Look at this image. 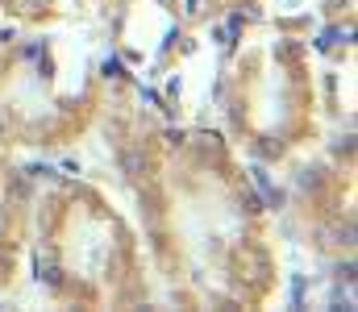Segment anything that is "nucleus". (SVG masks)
I'll use <instances>...</instances> for the list:
<instances>
[{
    "label": "nucleus",
    "mask_w": 358,
    "mask_h": 312,
    "mask_svg": "<svg viewBox=\"0 0 358 312\" xmlns=\"http://www.w3.org/2000/svg\"><path fill=\"white\" fill-rule=\"evenodd\" d=\"M304 296H308V279L296 275V279H292V309H304Z\"/></svg>",
    "instance_id": "nucleus-16"
},
{
    "label": "nucleus",
    "mask_w": 358,
    "mask_h": 312,
    "mask_svg": "<svg viewBox=\"0 0 358 312\" xmlns=\"http://www.w3.org/2000/svg\"><path fill=\"white\" fill-rule=\"evenodd\" d=\"M179 42H183V25H171V29H167V42H163V54H167L171 46H179Z\"/></svg>",
    "instance_id": "nucleus-19"
},
{
    "label": "nucleus",
    "mask_w": 358,
    "mask_h": 312,
    "mask_svg": "<svg viewBox=\"0 0 358 312\" xmlns=\"http://www.w3.org/2000/svg\"><path fill=\"white\" fill-rule=\"evenodd\" d=\"M283 150H287V146H283V142H279V138H259V146H255V154H259V158H279V154H283Z\"/></svg>",
    "instance_id": "nucleus-12"
},
{
    "label": "nucleus",
    "mask_w": 358,
    "mask_h": 312,
    "mask_svg": "<svg viewBox=\"0 0 358 312\" xmlns=\"http://www.w3.org/2000/svg\"><path fill=\"white\" fill-rule=\"evenodd\" d=\"M213 42H217V46H225V50L234 46V38H229V29H225V25H213Z\"/></svg>",
    "instance_id": "nucleus-20"
},
{
    "label": "nucleus",
    "mask_w": 358,
    "mask_h": 312,
    "mask_svg": "<svg viewBox=\"0 0 358 312\" xmlns=\"http://www.w3.org/2000/svg\"><path fill=\"white\" fill-rule=\"evenodd\" d=\"M334 154L350 163V158H355V133H346V138H338V142H334Z\"/></svg>",
    "instance_id": "nucleus-17"
},
{
    "label": "nucleus",
    "mask_w": 358,
    "mask_h": 312,
    "mask_svg": "<svg viewBox=\"0 0 358 312\" xmlns=\"http://www.w3.org/2000/svg\"><path fill=\"white\" fill-rule=\"evenodd\" d=\"M238 205H242L246 216H259V212H263V196H259V192H250V188H242V192H238Z\"/></svg>",
    "instance_id": "nucleus-11"
},
{
    "label": "nucleus",
    "mask_w": 358,
    "mask_h": 312,
    "mask_svg": "<svg viewBox=\"0 0 358 312\" xmlns=\"http://www.w3.org/2000/svg\"><path fill=\"white\" fill-rule=\"evenodd\" d=\"M338 42H355V25H325L317 38H313V50H321V54H329V50H338Z\"/></svg>",
    "instance_id": "nucleus-8"
},
{
    "label": "nucleus",
    "mask_w": 358,
    "mask_h": 312,
    "mask_svg": "<svg viewBox=\"0 0 358 312\" xmlns=\"http://www.w3.org/2000/svg\"><path fill=\"white\" fill-rule=\"evenodd\" d=\"M334 279H338V283H355V258H350V250H346V258L334 267Z\"/></svg>",
    "instance_id": "nucleus-14"
},
{
    "label": "nucleus",
    "mask_w": 358,
    "mask_h": 312,
    "mask_svg": "<svg viewBox=\"0 0 358 312\" xmlns=\"http://www.w3.org/2000/svg\"><path fill=\"white\" fill-rule=\"evenodd\" d=\"M163 142H167L171 150H183V146H187V129H179V125H167V129H163Z\"/></svg>",
    "instance_id": "nucleus-15"
},
{
    "label": "nucleus",
    "mask_w": 358,
    "mask_h": 312,
    "mask_svg": "<svg viewBox=\"0 0 358 312\" xmlns=\"http://www.w3.org/2000/svg\"><path fill=\"white\" fill-rule=\"evenodd\" d=\"M313 237H317V246H325V250H355V216H346V221H321V225H313Z\"/></svg>",
    "instance_id": "nucleus-2"
},
{
    "label": "nucleus",
    "mask_w": 358,
    "mask_h": 312,
    "mask_svg": "<svg viewBox=\"0 0 358 312\" xmlns=\"http://www.w3.org/2000/svg\"><path fill=\"white\" fill-rule=\"evenodd\" d=\"M17 42V29L13 25H0V46H13Z\"/></svg>",
    "instance_id": "nucleus-23"
},
{
    "label": "nucleus",
    "mask_w": 358,
    "mask_h": 312,
    "mask_svg": "<svg viewBox=\"0 0 358 312\" xmlns=\"http://www.w3.org/2000/svg\"><path fill=\"white\" fill-rule=\"evenodd\" d=\"M117 167H121V175L125 179H142L146 171H150V154L142 150V142H134V146H121V154H117Z\"/></svg>",
    "instance_id": "nucleus-4"
},
{
    "label": "nucleus",
    "mask_w": 358,
    "mask_h": 312,
    "mask_svg": "<svg viewBox=\"0 0 358 312\" xmlns=\"http://www.w3.org/2000/svg\"><path fill=\"white\" fill-rule=\"evenodd\" d=\"M300 54H304V42H300V38H279V42H275V59H287V63H292V59H300Z\"/></svg>",
    "instance_id": "nucleus-10"
},
{
    "label": "nucleus",
    "mask_w": 358,
    "mask_h": 312,
    "mask_svg": "<svg viewBox=\"0 0 358 312\" xmlns=\"http://www.w3.org/2000/svg\"><path fill=\"white\" fill-rule=\"evenodd\" d=\"M34 279H38V288L55 292V296H63V292L71 288L67 271L55 262V254H50V250H38V254H34Z\"/></svg>",
    "instance_id": "nucleus-1"
},
{
    "label": "nucleus",
    "mask_w": 358,
    "mask_h": 312,
    "mask_svg": "<svg viewBox=\"0 0 358 312\" xmlns=\"http://www.w3.org/2000/svg\"><path fill=\"white\" fill-rule=\"evenodd\" d=\"M183 150H192V158H196L200 167H208V163H213V167H221V163H225V142H221V138H213V133H196Z\"/></svg>",
    "instance_id": "nucleus-3"
},
{
    "label": "nucleus",
    "mask_w": 358,
    "mask_h": 312,
    "mask_svg": "<svg viewBox=\"0 0 358 312\" xmlns=\"http://www.w3.org/2000/svg\"><path fill=\"white\" fill-rule=\"evenodd\" d=\"M0 129H4V121H0Z\"/></svg>",
    "instance_id": "nucleus-24"
},
{
    "label": "nucleus",
    "mask_w": 358,
    "mask_h": 312,
    "mask_svg": "<svg viewBox=\"0 0 358 312\" xmlns=\"http://www.w3.org/2000/svg\"><path fill=\"white\" fill-rule=\"evenodd\" d=\"M329 184H334V175H329L321 163H308V167H300V171H296V188H300L304 196H313V200H317Z\"/></svg>",
    "instance_id": "nucleus-5"
},
{
    "label": "nucleus",
    "mask_w": 358,
    "mask_h": 312,
    "mask_svg": "<svg viewBox=\"0 0 358 312\" xmlns=\"http://www.w3.org/2000/svg\"><path fill=\"white\" fill-rule=\"evenodd\" d=\"M250 179H255V188H259L263 205L279 212V208H283V188H279V184L271 179V171H267V167H255V171H250Z\"/></svg>",
    "instance_id": "nucleus-7"
},
{
    "label": "nucleus",
    "mask_w": 358,
    "mask_h": 312,
    "mask_svg": "<svg viewBox=\"0 0 358 312\" xmlns=\"http://www.w3.org/2000/svg\"><path fill=\"white\" fill-rule=\"evenodd\" d=\"M204 4H208V0H183V17H187V21H196V17L204 13Z\"/></svg>",
    "instance_id": "nucleus-18"
},
{
    "label": "nucleus",
    "mask_w": 358,
    "mask_h": 312,
    "mask_svg": "<svg viewBox=\"0 0 358 312\" xmlns=\"http://www.w3.org/2000/svg\"><path fill=\"white\" fill-rule=\"evenodd\" d=\"M4 196H8V205H29L34 200V179L25 171H8L4 175Z\"/></svg>",
    "instance_id": "nucleus-6"
},
{
    "label": "nucleus",
    "mask_w": 358,
    "mask_h": 312,
    "mask_svg": "<svg viewBox=\"0 0 358 312\" xmlns=\"http://www.w3.org/2000/svg\"><path fill=\"white\" fill-rule=\"evenodd\" d=\"M100 80H104V84H121V80H129V67H125V59H121L117 50L104 54V63H100Z\"/></svg>",
    "instance_id": "nucleus-9"
},
{
    "label": "nucleus",
    "mask_w": 358,
    "mask_h": 312,
    "mask_svg": "<svg viewBox=\"0 0 358 312\" xmlns=\"http://www.w3.org/2000/svg\"><path fill=\"white\" fill-rule=\"evenodd\" d=\"M46 54V42H29V46H21V59H42Z\"/></svg>",
    "instance_id": "nucleus-21"
},
{
    "label": "nucleus",
    "mask_w": 358,
    "mask_h": 312,
    "mask_svg": "<svg viewBox=\"0 0 358 312\" xmlns=\"http://www.w3.org/2000/svg\"><path fill=\"white\" fill-rule=\"evenodd\" d=\"M225 29H229V38H234V42H242V34H246V17H242V8H229Z\"/></svg>",
    "instance_id": "nucleus-13"
},
{
    "label": "nucleus",
    "mask_w": 358,
    "mask_h": 312,
    "mask_svg": "<svg viewBox=\"0 0 358 312\" xmlns=\"http://www.w3.org/2000/svg\"><path fill=\"white\" fill-rule=\"evenodd\" d=\"M138 96H142V101H146V104H155V108L163 104V96H159L155 88H146V84H138Z\"/></svg>",
    "instance_id": "nucleus-22"
}]
</instances>
